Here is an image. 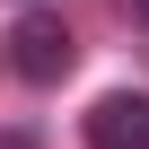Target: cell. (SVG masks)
I'll list each match as a JSON object with an SVG mask.
<instances>
[{"label": "cell", "mask_w": 149, "mask_h": 149, "mask_svg": "<svg viewBox=\"0 0 149 149\" xmlns=\"http://www.w3.org/2000/svg\"><path fill=\"white\" fill-rule=\"evenodd\" d=\"M123 18H132V26H149V0H123Z\"/></svg>", "instance_id": "obj_3"}, {"label": "cell", "mask_w": 149, "mask_h": 149, "mask_svg": "<svg viewBox=\"0 0 149 149\" xmlns=\"http://www.w3.org/2000/svg\"><path fill=\"white\" fill-rule=\"evenodd\" d=\"M88 149H149V97L140 88H114L88 105Z\"/></svg>", "instance_id": "obj_2"}, {"label": "cell", "mask_w": 149, "mask_h": 149, "mask_svg": "<svg viewBox=\"0 0 149 149\" xmlns=\"http://www.w3.org/2000/svg\"><path fill=\"white\" fill-rule=\"evenodd\" d=\"M0 44H9V61L26 70V79H61V70L70 61H79V44H70V26L61 18H44V9H26L9 35H0Z\"/></svg>", "instance_id": "obj_1"}]
</instances>
